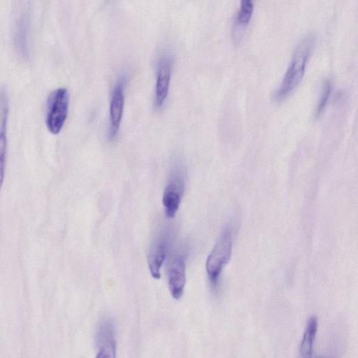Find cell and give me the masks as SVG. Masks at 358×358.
<instances>
[{"instance_id":"cell-1","label":"cell","mask_w":358,"mask_h":358,"mask_svg":"<svg viewBox=\"0 0 358 358\" xmlns=\"http://www.w3.org/2000/svg\"><path fill=\"white\" fill-rule=\"evenodd\" d=\"M315 40L314 34H308L296 46L282 83L275 92V100L281 101L285 99L301 81Z\"/></svg>"},{"instance_id":"cell-2","label":"cell","mask_w":358,"mask_h":358,"mask_svg":"<svg viewBox=\"0 0 358 358\" xmlns=\"http://www.w3.org/2000/svg\"><path fill=\"white\" fill-rule=\"evenodd\" d=\"M234 227L231 222L226 224L208 256L206 271L210 280L216 283L222 269L229 263L234 243Z\"/></svg>"},{"instance_id":"cell-3","label":"cell","mask_w":358,"mask_h":358,"mask_svg":"<svg viewBox=\"0 0 358 358\" xmlns=\"http://www.w3.org/2000/svg\"><path fill=\"white\" fill-rule=\"evenodd\" d=\"M69 94L65 87H59L49 95L45 111V124L52 134H58L68 116Z\"/></svg>"},{"instance_id":"cell-4","label":"cell","mask_w":358,"mask_h":358,"mask_svg":"<svg viewBox=\"0 0 358 358\" xmlns=\"http://www.w3.org/2000/svg\"><path fill=\"white\" fill-rule=\"evenodd\" d=\"M185 188V173L180 166H175L171 171L169 180L165 186L162 203L166 216L173 218L180 206Z\"/></svg>"},{"instance_id":"cell-5","label":"cell","mask_w":358,"mask_h":358,"mask_svg":"<svg viewBox=\"0 0 358 358\" xmlns=\"http://www.w3.org/2000/svg\"><path fill=\"white\" fill-rule=\"evenodd\" d=\"M171 234L167 228L160 229L150 247L148 264L150 274L155 279L161 277L160 270L168 252Z\"/></svg>"},{"instance_id":"cell-6","label":"cell","mask_w":358,"mask_h":358,"mask_svg":"<svg viewBox=\"0 0 358 358\" xmlns=\"http://www.w3.org/2000/svg\"><path fill=\"white\" fill-rule=\"evenodd\" d=\"M96 357H116V340L114 322L110 317H104L99 323L95 334Z\"/></svg>"},{"instance_id":"cell-7","label":"cell","mask_w":358,"mask_h":358,"mask_svg":"<svg viewBox=\"0 0 358 358\" xmlns=\"http://www.w3.org/2000/svg\"><path fill=\"white\" fill-rule=\"evenodd\" d=\"M173 59L169 55L160 57L157 64L155 106L160 108L164 104L169 91Z\"/></svg>"},{"instance_id":"cell-8","label":"cell","mask_w":358,"mask_h":358,"mask_svg":"<svg viewBox=\"0 0 358 358\" xmlns=\"http://www.w3.org/2000/svg\"><path fill=\"white\" fill-rule=\"evenodd\" d=\"M125 78H122L113 88L110 103V129L108 136L114 139L120 127L124 105Z\"/></svg>"},{"instance_id":"cell-9","label":"cell","mask_w":358,"mask_h":358,"mask_svg":"<svg viewBox=\"0 0 358 358\" xmlns=\"http://www.w3.org/2000/svg\"><path fill=\"white\" fill-rule=\"evenodd\" d=\"M186 282V257L177 255L173 259L168 271V285L173 298L179 299L184 293Z\"/></svg>"},{"instance_id":"cell-10","label":"cell","mask_w":358,"mask_h":358,"mask_svg":"<svg viewBox=\"0 0 358 358\" xmlns=\"http://www.w3.org/2000/svg\"><path fill=\"white\" fill-rule=\"evenodd\" d=\"M30 17L27 10H23L17 17L14 28V41L20 55L27 57L29 54Z\"/></svg>"},{"instance_id":"cell-11","label":"cell","mask_w":358,"mask_h":358,"mask_svg":"<svg viewBox=\"0 0 358 358\" xmlns=\"http://www.w3.org/2000/svg\"><path fill=\"white\" fill-rule=\"evenodd\" d=\"M9 103L5 88L0 89V154L6 155Z\"/></svg>"},{"instance_id":"cell-12","label":"cell","mask_w":358,"mask_h":358,"mask_svg":"<svg viewBox=\"0 0 358 358\" xmlns=\"http://www.w3.org/2000/svg\"><path fill=\"white\" fill-rule=\"evenodd\" d=\"M317 331V318L312 316L306 325L301 340L299 352L303 357H311L313 351V344Z\"/></svg>"},{"instance_id":"cell-13","label":"cell","mask_w":358,"mask_h":358,"mask_svg":"<svg viewBox=\"0 0 358 358\" xmlns=\"http://www.w3.org/2000/svg\"><path fill=\"white\" fill-rule=\"evenodd\" d=\"M254 8V0H241V6L236 19V27L242 29L248 24Z\"/></svg>"},{"instance_id":"cell-14","label":"cell","mask_w":358,"mask_h":358,"mask_svg":"<svg viewBox=\"0 0 358 358\" xmlns=\"http://www.w3.org/2000/svg\"><path fill=\"white\" fill-rule=\"evenodd\" d=\"M331 92V84L329 80H326L322 87L320 99L316 108V116L318 117L324 110Z\"/></svg>"},{"instance_id":"cell-15","label":"cell","mask_w":358,"mask_h":358,"mask_svg":"<svg viewBox=\"0 0 358 358\" xmlns=\"http://www.w3.org/2000/svg\"><path fill=\"white\" fill-rule=\"evenodd\" d=\"M6 168V155L0 154V191L3 182Z\"/></svg>"}]
</instances>
